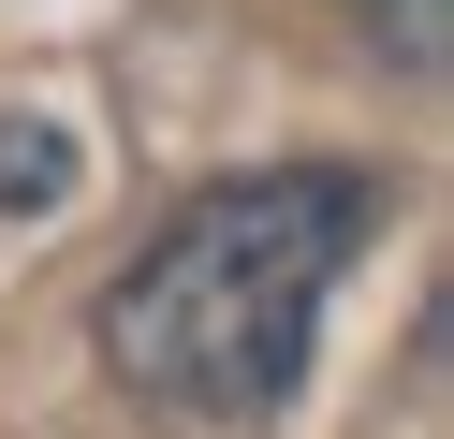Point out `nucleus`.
Returning <instances> with one entry per match:
<instances>
[{
	"label": "nucleus",
	"instance_id": "nucleus-1",
	"mask_svg": "<svg viewBox=\"0 0 454 439\" xmlns=\"http://www.w3.org/2000/svg\"><path fill=\"white\" fill-rule=\"evenodd\" d=\"M381 234V191L352 161H264V176H220L191 191L147 249L103 278V366L132 380L147 410L176 425H264L294 410L308 337H323L337 278L366 263Z\"/></svg>",
	"mask_w": 454,
	"mask_h": 439
},
{
	"label": "nucleus",
	"instance_id": "nucleus-2",
	"mask_svg": "<svg viewBox=\"0 0 454 439\" xmlns=\"http://www.w3.org/2000/svg\"><path fill=\"white\" fill-rule=\"evenodd\" d=\"M59 191H74V132H59V117H0V205L44 220Z\"/></svg>",
	"mask_w": 454,
	"mask_h": 439
},
{
	"label": "nucleus",
	"instance_id": "nucleus-3",
	"mask_svg": "<svg viewBox=\"0 0 454 439\" xmlns=\"http://www.w3.org/2000/svg\"><path fill=\"white\" fill-rule=\"evenodd\" d=\"M366 29H381L411 74H440V29H454V0H366Z\"/></svg>",
	"mask_w": 454,
	"mask_h": 439
}]
</instances>
